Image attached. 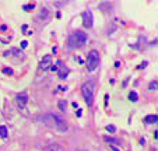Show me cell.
I'll return each instance as SVG.
<instances>
[{
    "label": "cell",
    "mask_w": 158,
    "mask_h": 151,
    "mask_svg": "<svg viewBox=\"0 0 158 151\" xmlns=\"http://www.w3.org/2000/svg\"><path fill=\"white\" fill-rule=\"evenodd\" d=\"M41 119H42L45 126H48L51 129H55L59 133H66L67 129H69L67 123L59 115H56V113H45V115H42Z\"/></svg>",
    "instance_id": "cell-1"
},
{
    "label": "cell",
    "mask_w": 158,
    "mask_h": 151,
    "mask_svg": "<svg viewBox=\"0 0 158 151\" xmlns=\"http://www.w3.org/2000/svg\"><path fill=\"white\" fill-rule=\"evenodd\" d=\"M87 39H88V36H87L85 32H83V31H76L74 34H72L69 36V48L70 49H78V48H81L87 42Z\"/></svg>",
    "instance_id": "cell-2"
},
{
    "label": "cell",
    "mask_w": 158,
    "mask_h": 151,
    "mask_svg": "<svg viewBox=\"0 0 158 151\" xmlns=\"http://www.w3.org/2000/svg\"><path fill=\"white\" fill-rule=\"evenodd\" d=\"M81 92H83V97H84L87 105L91 107L93 105V101H94V94H95L94 81H87V83H84L83 87H81Z\"/></svg>",
    "instance_id": "cell-3"
},
{
    "label": "cell",
    "mask_w": 158,
    "mask_h": 151,
    "mask_svg": "<svg viewBox=\"0 0 158 151\" xmlns=\"http://www.w3.org/2000/svg\"><path fill=\"white\" fill-rule=\"evenodd\" d=\"M99 65V53L97 51H91L88 57H87V70L88 71H94Z\"/></svg>",
    "instance_id": "cell-4"
},
{
    "label": "cell",
    "mask_w": 158,
    "mask_h": 151,
    "mask_svg": "<svg viewBox=\"0 0 158 151\" xmlns=\"http://www.w3.org/2000/svg\"><path fill=\"white\" fill-rule=\"evenodd\" d=\"M93 13L90 10H87L83 13V25H84L85 28H91L93 27Z\"/></svg>",
    "instance_id": "cell-5"
},
{
    "label": "cell",
    "mask_w": 158,
    "mask_h": 151,
    "mask_svg": "<svg viewBox=\"0 0 158 151\" xmlns=\"http://www.w3.org/2000/svg\"><path fill=\"white\" fill-rule=\"evenodd\" d=\"M51 66H52V56L51 55L43 56L42 59H41V62H39L41 70H48V69H51Z\"/></svg>",
    "instance_id": "cell-6"
},
{
    "label": "cell",
    "mask_w": 158,
    "mask_h": 151,
    "mask_svg": "<svg viewBox=\"0 0 158 151\" xmlns=\"http://www.w3.org/2000/svg\"><path fill=\"white\" fill-rule=\"evenodd\" d=\"M17 105L20 107L21 109H24L25 107H27V104H28V95L25 94V92H22V94H18L17 95Z\"/></svg>",
    "instance_id": "cell-7"
},
{
    "label": "cell",
    "mask_w": 158,
    "mask_h": 151,
    "mask_svg": "<svg viewBox=\"0 0 158 151\" xmlns=\"http://www.w3.org/2000/svg\"><path fill=\"white\" fill-rule=\"evenodd\" d=\"M49 17V11L46 10V9H42V11L38 14V17H36V21H45L46 18Z\"/></svg>",
    "instance_id": "cell-8"
},
{
    "label": "cell",
    "mask_w": 158,
    "mask_h": 151,
    "mask_svg": "<svg viewBox=\"0 0 158 151\" xmlns=\"http://www.w3.org/2000/svg\"><path fill=\"white\" fill-rule=\"evenodd\" d=\"M158 120V116L154 113V115H148L144 118V123H147V125H153V123H157Z\"/></svg>",
    "instance_id": "cell-9"
},
{
    "label": "cell",
    "mask_w": 158,
    "mask_h": 151,
    "mask_svg": "<svg viewBox=\"0 0 158 151\" xmlns=\"http://www.w3.org/2000/svg\"><path fill=\"white\" fill-rule=\"evenodd\" d=\"M67 74H69V69H67V67H62V69L59 70V78L64 80V78L67 77Z\"/></svg>",
    "instance_id": "cell-10"
},
{
    "label": "cell",
    "mask_w": 158,
    "mask_h": 151,
    "mask_svg": "<svg viewBox=\"0 0 158 151\" xmlns=\"http://www.w3.org/2000/svg\"><path fill=\"white\" fill-rule=\"evenodd\" d=\"M7 136H9L7 127H6V126H0V137H3V139H7Z\"/></svg>",
    "instance_id": "cell-11"
},
{
    "label": "cell",
    "mask_w": 158,
    "mask_h": 151,
    "mask_svg": "<svg viewBox=\"0 0 158 151\" xmlns=\"http://www.w3.org/2000/svg\"><path fill=\"white\" fill-rule=\"evenodd\" d=\"M104 140L108 141V143H111L112 146H115V144H120V141L117 140V139H112V137H108V136H105V137H104Z\"/></svg>",
    "instance_id": "cell-12"
},
{
    "label": "cell",
    "mask_w": 158,
    "mask_h": 151,
    "mask_svg": "<svg viewBox=\"0 0 158 151\" xmlns=\"http://www.w3.org/2000/svg\"><path fill=\"white\" fill-rule=\"evenodd\" d=\"M129 99H130L132 102H136L137 99H138V95H137L136 91H132V92L129 94Z\"/></svg>",
    "instance_id": "cell-13"
},
{
    "label": "cell",
    "mask_w": 158,
    "mask_h": 151,
    "mask_svg": "<svg viewBox=\"0 0 158 151\" xmlns=\"http://www.w3.org/2000/svg\"><path fill=\"white\" fill-rule=\"evenodd\" d=\"M157 87H158L157 80H154V81H151V83H150V87H148V88H150L151 91H157Z\"/></svg>",
    "instance_id": "cell-14"
},
{
    "label": "cell",
    "mask_w": 158,
    "mask_h": 151,
    "mask_svg": "<svg viewBox=\"0 0 158 151\" xmlns=\"http://www.w3.org/2000/svg\"><path fill=\"white\" fill-rule=\"evenodd\" d=\"M57 107L60 111H66V107H67V104H66V101H59L57 102Z\"/></svg>",
    "instance_id": "cell-15"
},
{
    "label": "cell",
    "mask_w": 158,
    "mask_h": 151,
    "mask_svg": "<svg viewBox=\"0 0 158 151\" xmlns=\"http://www.w3.org/2000/svg\"><path fill=\"white\" fill-rule=\"evenodd\" d=\"M59 150V146L57 144H53V146H48L46 147V151H57Z\"/></svg>",
    "instance_id": "cell-16"
},
{
    "label": "cell",
    "mask_w": 158,
    "mask_h": 151,
    "mask_svg": "<svg viewBox=\"0 0 158 151\" xmlns=\"http://www.w3.org/2000/svg\"><path fill=\"white\" fill-rule=\"evenodd\" d=\"M34 7H35V4H34V3H31V4H28V6H24L22 9H24L25 11H31Z\"/></svg>",
    "instance_id": "cell-17"
},
{
    "label": "cell",
    "mask_w": 158,
    "mask_h": 151,
    "mask_svg": "<svg viewBox=\"0 0 158 151\" xmlns=\"http://www.w3.org/2000/svg\"><path fill=\"white\" fill-rule=\"evenodd\" d=\"M3 73H4V74L11 76V74H13V70H11L10 67H4V69H3Z\"/></svg>",
    "instance_id": "cell-18"
},
{
    "label": "cell",
    "mask_w": 158,
    "mask_h": 151,
    "mask_svg": "<svg viewBox=\"0 0 158 151\" xmlns=\"http://www.w3.org/2000/svg\"><path fill=\"white\" fill-rule=\"evenodd\" d=\"M106 130H108V131H111V133H113V131L116 130V127L113 126V125H108V126H106Z\"/></svg>",
    "instance_id": "cell-19"
},
{
    "label": "cell",
    "mask_w": 158,
    "mask_h": 151,
    "mask_svg": "<svg viewBox=\"0 0 158 151\" xmlns=\"http://www.w3.org/2000/svg\"><path fill=\"white\" fill-rule=\"evenodd\" d=\"M27 46H28V42H27V41H22V42H21V48H27Z\"/></svg>",
    "instance_id": "cell-20"
},
{
    "label": "cell",
    "mask_w": 158,
    "mask_h": 151,
    "mask_svg": "<svg viewBox=\"0 0 158 151\" xmlns=\"http://www.w3.org/2000/svg\"><path fill=\"white\" fill-rule=\"evenodd\" d=\"M51 70H52V71H57L59 67H57V66H51Z\"/></svg>",
    "instance_id": "cell-21"
},
{
    "label": "cell",
    "mask_w": 158,
    "mask_h": 151,
    "mask_svg": "<svg viewBox=\"0 0 158 151\" xmlns=\"http://www.w3.org/2000/svg\"><path fill=\"white\" fill-rule=\"evenodd\" d=\"M111 150H112V151H120L117 147H116V146H111Z\"/></svg>",
    "instance_id": "cell-22"
},
{
    "label": "cell",
    "mask_w": 158,
    "mask_h": 151,
    "mask_svg": "<svg viewBox=\"0 0 158 151\" xmlns=\"http://www.w3.org/2000/svg\"><path fill=\"white\" fill-rule=\"evenodd\" d=\"M6 30H7L6 25H1V27H0V31H6Z\"/></svg>",
    "instance_id": "cell-23"
},
{
    "label": "cell",
    "mask_w": 158,
    "mask_h": 151,
    "mask_svg": "<svg viewBox=\"0 0 158 151\" xmlns=\"http://www.w3.org/2000/svg\"><path fill=\"white\" fill-rule=\"evenodd\" d=\"M57 88H59L60 91H66V87H63V86H59V87H57Z\"/></svg>",
    "instance_id": "cell-24"
},
{
    "label": "cell",
    "mask_w": 158,
    "mask_h": 151,
    "mask_svg": "<svg viewBox=\"0 0 158 151\" xmlns=\"http://www.w3.org/2000/svg\"><path fill=\"white\" fill-rule=\"evenodd\" d=\"M77 116H78V118L81 116V109H78V111H77Z\"/></svg>",
    "instance_id": "cell-25"
},
{
    "label": "cell",
    "mask_w": 158,
    "mask_h": 151,
    "mask_svg": "<svg viewBox=\"0 0 158 151\" xmlns=\"http://www.w3.org/2000/svg\"><path fill=\"white\" fill-rule=\"evenodd\" d=\"M80 151H87V150H80Z\"/></svg>",
    "instance_id": "cell-26"
}]
</instances>
